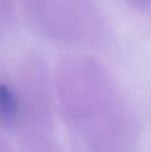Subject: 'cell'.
<instances>
[{
	"label": "cell",
	"instance_id": "1",
	"mask_svg": "<svg viewBox=\"0 0 151 152\" xmlns=\"http://www.w3.org/2000/svg\"><path fill=\"white\" fill-rule=\"evenodd\" d=\"M19 112L17 97L7 85L0 83V118L6 123L16 120Z\"/></svg>",
	"mask_w": 151,
	"mask_h": 152
}]
</instances>
